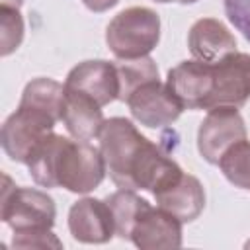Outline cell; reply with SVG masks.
Instances as JSON below:
<instances>
[{
    "label": "cell",
    "mask_w": 250,
    "mask_h": 250,
    "mask_svg": "<svg viewBox=\"0 0 250 250\" xmlns=\"http://www.w3.org/2000/svg\"><path fill=\"white\" fill-rule=\"evenodd\" d=\"M225 14L236 31L250 41V0H223Z\"/></svg>",
    "instance_id": "obj_21"
},
{
    "label": "cell",
    "mask_w": 250,
    "mask_h": 250,
    "mask_svg": "<svg viewBox=\"0 0 250 250\" xmlns=\"http://www.w3.org/2000/svg\"><path fill=\"white\" fill-rule=\"evenodd\" d=\"M66 131L72 135V139L78 141H92L100 135L104 127V113L102 105L96 104L92 98L66 90L64 88V105H62V119Z\"/></svg>",
    "instance_id": "obj_15"
},
{
    "label": "cell",
    "mask_w": 250,
    "mask_h": 250,
    "mask_svg": "<svg viewBox=\"0 0 250 250\" xmlns=\"http://www.w3.org/2000/svg\"><path fill=\"white\" fill-rule=\"evenodd\" d=\"M27 168L37 186L64 188L72 193L94 191L105 176L100 148L88 141H72L57 133H49L31 150Z\"/></svg>",
    "instance_id": "obj_2"
},
{
    "label": "cell",
    "mask_w": 250,
    "mask_h": 250,
    "mask_svg": "<svg viewBox=\"0 0 250 250\" xmlns=\"http://www.w3.org/2000/svg\"><path fill=\"white\" fill-rule=\"evenodd\" d=\"M119 76V100L127 102V98L145 82L158 78V66L150 57L141 59H119L115 62Z\"/></svg>",
    "instance_id": "obj_17"
},
{
    "label": "cell",
    "mask_w": 250,
    "mask_h": 250,
    "mask_svg": "<svg viewBox=\"0 0 250 250\" xmlns=\"http://www.w3.org/2000/svg\"><path fill=\"white\" fill-rule=\"evenodd\" d=\"M188 47L193 59L215 64L236 51V39L223 21L215 18H201L189 27Z\"/></svg>",
    "instance_id": "obj_14"
},
{
    "label": "cell",
    "mask_w": 250,
    "mask_h": 250,
    "mask_svg": "<svg viewBox=\"0 0 250 250\" xmlns=\"http://www.w3.org/2000/svg\"><path fill=\"white\" fill-rule=\"evenodd\" d=\"M2 178L4 186L0 197V219L14 232L53 229L57 217L53 197L35 188L16 186L8 174Z\"/></svg>",
    "instance_id": "obj_4"
},
{
    "label": "cell",
    "mask_w": 250,
    "mask_h": 250,
    "mask_svg": "<svg viewBox=\"0 0 250 250\" xmlns=\"http://www.w3.org/2000/svg\"><path fill=\"white\" fill-rule=\"evenodd\" d=\"M82 4H84L88 10H92V12H96V14H102V12H107L109 8L117 6L119 0H82Z\"/></svg>",
    "instance_id": "obj_22"
},
{
    "label": "cell",
    "mask_w": 250,
    "mask_h": 250,
    "mask_svg": "<svg viewBox=\"0 0 250 250\" xmlns=\"http://www.w3.org/2000/svg\"><path fill=\"white\" fill-rule=\"evenodd\" d=\"M215 82L209 109L215 105H242L250 98V55L234 51L213 64Z\"/></svg>",
    "instance_id": "obj_10"
},
{
    "label": "cell",
    "mask_w": 250,
    "mask_h": 250,
    "mask_svg": "<svg viewBox=\"0 0 250 250\" xmlns=\"http://www.w3.org/2000/svg\"><path fill=\"white\" fill-rule=\"evenodd\" d=\"M182 221L160 207L148 205L137 219L131 242L141 250H164L182 246Z\"/></svg>",
    "instance_id": "obj_13"
},
{
    "label": "cell",
    "mask_w": 250,
    "mask_h": 250,
    "mask_svg": "<svg viewBox=\"0 0 250 250\" xmlns=\"http://www.w3.org/2000/svg\"><path fill=\"white\" fill-rule=\"evenodd\" d=\"M219 168L234 188L250 191V141L230 146L219 160Z\"/></svg>",
    "instance_id": "obj_18"
},
{
    "label": "cell",
    "mask_w": 250,
    "mask_h": 250,
    "mask_svg": "<svg viewBox=\"0 0 250 250\" xmlns=\"http://www.w3.org/2000/svg\"><path fill=\"white\" fill-rule=\"evenodd\" d=\"M105 203L111 209L113 223H115V234L123 240H131L133 227L141 213L150 205L145 197L137 195L135 189H119L105 197Z\"/></svg>",
    "instance_id": "obj_16"
},
{
    "label": "cell",
    "mask_w": 250,
    "mask_h": 250,
    "mask_svg": "<svg viewBox=\"0 0 250 250\" xmlns=\"http://www.w3.org/2000/svg\"><path fill=\"white\" fill-rule=\"evenodd\" d=\"M125 104L129 105L133 119L150 129L172 125L184 111L180 100L172 94L168 84L160 82V78L141 84Z\"/></svg>",
    "instance_id": "obj_7"
},
{
    "label": "cell",
    "mask_w": 250,
    "mask_h": 250,
    "mask_svg": "<svg viewBox=\"0 0 250 250\" xmlns=\"http://www.w3.org/2000/svg\"><path fill=\"white\" fill-rule=\"evenodd\" d=\"M0 4L4 6H12V8H20L23 4V0H0Z\"/></svg>",
    "instance_id": "obj_23"
},
{
    "label": "cell",
    "mask_w": 250,
    "mask_h": 250,
    "mask_svg": "<svg viewBox=\"0 0 250 250\" xmlns=\"http://www.w3.org/2000/svg\"><path fill=\"white\" fill-rule=\"evenodd\" d=\"M246 248H250V240H248V242H246Z\"/></svg>",
    "instance_id": "obj_25"
},
{
    "label": "cell",
    "mask_w": 250,
    "mask_h": 250,
    "mask_svg": "<svg viewBox=\"0 0 250 250\" xmlns=\"http://www.w3.org/2000/svg\"><path fill=\"white\" fill-rule=\"evenodd\" d=\"M152 195L160 209L168 211L182 223L195 221L205 207V189L201 182L195 176L186 174L184 170L176 178L154 189Z\"/></svg>",
    "instance_id": "obj_12"
},
{
    "label": "cell",
    "mask_w": 250,
    "mask_h": 250,
    "mask_svg": "<svg viewBox=\"0 0 250 250\" xmlns=\"http://www.w3.org/2000/svg\"><path fill=\"white\" fill-rule=\"evenodd\" d=\"M14 248H62V242L57 238L51 229L47 230H27V232H14L12 238Z\"/></svg>",
    "instance_id": "obj_20"
},
{
    "label": "cell",
    "mask_w": 250,
    "mask_h": 250,
    "mask_svg": "<svg viewBox=\"0 0 250 250\" xmlns=\"http://www.w3.org/2000/svg\"><path fill=\"white\" fill-rule=\"evenodd\" d=\"M215 72L213 64L193 61H182L168 70L166 84L180 100L184 109H209L213 94Z\"/></svg>",
    "instance_id": "obj_8"
},
{
    "label": "cell",
    "mask_w": 250,
    "mask_h": 250,
    "mask_svg": "<svg viewBox=\"0 0 250 250\" xmlns=\"http://www.w3.org/2000/svg\"><path fill=\"white\" fill-rule=\"evenodd\" d=\"M66 90L80 92L92 98L102 107L119 100V76L115 62L96 59L78 62L64 80Z\"/></svg>",
    "instance_id": "obj_9"
},
{
    "label": "cell",
    "mask_w": 250,
    "mask_h": 250,
    "mask_svg": "<svg viewBox=\"0 0 250 250\" xmlns=\"http://www.w3.org/2000/svg\"><path fill=\"white\" fill-rule=\"evenodd\" d=\"M57 123L59 119L53 117L51 113L27 104H20L18 109L2 125L0 141H2L4 152L14 162L27 164L31 150L49 133H53Z\"/></svg>",
    "instance_id": "obj_5"
},
{
    "label": "cell",
    "mask_w": 250,
    "mask_h": 250,
    "mask_svg": "<svg viewBox=\"0 0 250 250\" xmlns=\"http://www.w3.org/2000/svg\"><path fill=\"white\" fill-rule=\"evenodd\" d=\"M0 55H12L23 41V18L20 8L0 4Z\"/></svg>",
    "instance_id": "obj_19"
},
{
    "label": "cell",
    "mask_w": 250,
    "mask_h": 250,
    "mask_svg": "<svg viewBox=\"0 0 250 250\" xmlns=\"http://www.w3.org/2000/svg\"><path fill=\"white\" fill-rule=\"evenodd\" d=\"M98 139L105 172L117 188L154 191L182 172L164 145L141 135L125 117L105 119Z\"/></svg>",
    "instance_id": "obj_1"
},
{
    "label": "cell",
    "mask_w": 250,
    "mask_h": 250,
    "mask_svg": "<svg viewBox=\"0 0 250 250\" xmlns=\"http://www.w3.org/2000/svg\"><path fill=\"white\" fill-rule=\"evenodd\" d=\"M154 2H160V4H168V2H180V4H193L197 0H154Z\"/></svg>",
    "instance_id": "obj_24"
},
{
    "label": "cell",
    "mask_w": 250,
    "mask_h": 250,
    "mask_svg": "<svg viewBox=\"0 0 250 250\" xmlns=\"http://www.w3.org/2000/svg\"><path fill=\"white\" fill-rule=\"evenodd\" d=\"M246 139V125L236 105H215L197 129V150L209 164H219L223 154Z\"/></svg>",
    "instance_id": "obj_6"
},
{
    "label": "cell",
    "mask_w": 250,
    "mask_h": 250,
    "mask_svg": "<svg viewBox=\"0 0 250 250\" xmlns=\"http://www.w3.org/2000/svg\"><path fill=\"white\" fill-rule=\"evenodd\" d=\"M160 41V18L146 6H131L113 16L105 29V43L117 59H141Z\"/></svg>",
    "instance_id": "obj_3"
},
{
    "label": "cell",
    "mask_w": 250,
    "mask_h": 250,
    "mask_svg": "<svg viewBox=\"0 0 250 250\" xmlns=\"http://www.w3.org/2000/svg\"><path fill=\"white\" fill-rule=\"evenodd\" d=\"M68 230L74 240L84 244H104L115 234V223L105 199L82 197L68 211Z\"/></svg>",
    "instance_id": "obj_11"
}]
</instances>
